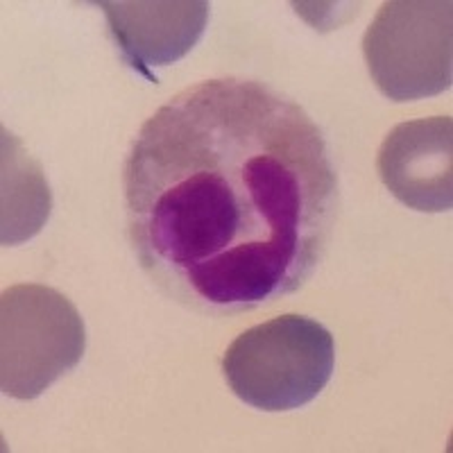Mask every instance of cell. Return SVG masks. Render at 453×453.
Listing matches in <instances>:
<instances>
[{"mask_svg":"<svg viewBox=\"0 0 453 453\" xmlns=\"http://www.w3.org/2000/svg\"><path fill=\"white\" fill-rule=\"evenodd\" d=\"M123 186L141 270L175 304L213 318L302 288L338 216L322 129L295 100L245 78L206 80L157 109Z\"/></svg>","mask_w":453,"mask_h":453,"instance_id":"6da1fadb","label":"cell"},{"mask_svg":"<svg viewBox=\"0 0 453 453\" xmlns=\"http://www.w3.org/2000/svg\"><path fill=\"white\" fill-rule=\"evenodd\" d=\"M335 367L334 335L304 315H281L242 331L222 358V374L241 402L265 412L306 406Z\"/></svg>","mask_w":453,"mask_h":453,"instance_id":"7a4b0ae2","label":"cell"},{"mask_svg":"<svg viewBox=\"0 0 453 453\" xmlns=\"http://www.w3.org/2000/svg\"><path fill=\"white\" fill-rule=\"evenodd\" d=\"M87 349L80 311L59 290L19 283L0 299V390L30 402L73 372Z\"/></svg>","mask_w":453,"mask_h":453,"instance_id":"3957f363","label":"cell"},{"mask_svg":"<svg viewBox=\"0 0 453 453\" xmlns=\"http://www.w3.org/2000/svg\"><path fill=\"white\" fill-rule=\"evenodd\" d=\"M379 91L395 103L428 98L453 82L451 0H392L363 36Z\"/></svg>","mask_w":453,"mask_h":453,"instance_id":"277c9868","label":"cell"},{"mask_svg":"<svg viewBox=\"0 0 453 453\" xmlns=\"http://www.w3.org/2000/svg\"><path fill=\"white\" fill-rule=\"evenodd\" d=\"M376 170L388 191L408 209L444 213L453 206L451 116L408 120L390 129Z\"/></svg>","mask_w":453,"mask_h":453,"instance_id":"5b68a950","label":"cell"},{"mask_svg":"<svg viewBox=\"0 0 453 453\" xmlns=\"http://www.w3.org/2000/svg\"><path fill=\"white\" fill-rule=\"evenodd\" d=\"M96 7L104 12L113 42L125 62L157 82L152 71L180 62L200 43L209 21L204 0H103Z\"/></svg>","mask_w":453,"mask_h":453,"instance_id":"8992f818","label":"cell"},{"mask_svg":"<svg viewBox=\"0 0 453 453\" xmlns=\"http://www.w3.org/2000/svg\"><path fill=\"white\" fill-rule=\"evenodd\" d=\"M3 245L36 236L50 216V188L42 168L27 157L21 141L3 129Z\"/></svg>","mask_w":453,"mask_h":453,"instance_id":"52a82bcc","label":"cell"}]
</instances>
